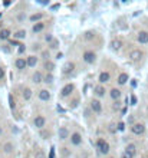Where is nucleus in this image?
I'll return each mask as SVG.
<instances>
[{
	"mask_svg": "<svg viewBox=\"0 0 148 158\" xmlns=\"http://www.w3.org/2000/svg\"><path fill=\"white\" fill-rule=\"evenodd\" d=\"M96 149H98V152H99L101 155H108L109 151H111V145H109V142H108L106 139L99 138V139L96 141Z\"/></svg>",
	"mask_w": 148,
	"mask_h": 158,
	"instance_id": "obj_1",
	"label": "nucleus"
},
{
	"mask_svg": "<svg viewBox=\"0 0 148 158\" xmlns=\"http://www.w3.org/2000/svg\"><path fill=\"white\" fill-rule=\"evenodd\" d=\"M82 60L85 62V63H88V65H92V63H95V60H96V53L91 50V49H88V50H85L83 53H82Z\"/></svg>",
	"mask_w": 148,
	"mask_h": 158,
	"instance_id": "obj_2",
	"label": "nucleus"
},
{
	"mask_svg": "<svg viewBox=\"0 0 148 158\" xmlns=\"http://www.w3.org/2000/svg\"><path fill=\"white\" fill-rule=\"evenodd\" d=\"M69 141H70V145H73V147H80V145L83 144L82 134H79V132H72L70 136H69Z\"/></svg>",
	"mask_w": 148,
	"mask_h": 158,
	"instance_id": "obj_3",
	"label": "nucleus"
},
{
	"mask_svg": "<svg viewBox=\"0 0 148 158\" xmlns=\"http://www.w3.org/2000/svg\"><path fill=\"white\" fill-rule=\"evenodd\" d=\"M73 90H75V85H73V83H66V85L60 89L59 96H60L62 99H65V98H68V96L72 95V92H73Z\"/></svg>",
	"mask_w": 148,
	"mask_h": 158,
	"instance_id": "obj_4",
	"label": "nucleus"
},
{
	"mask_svg": "<svg viewBox=\"0 0 148 158\" xmlns=\"http://www.w3.org/2000/svg\"><path fill=\"white\" fill-rule=\"evenodd\" d=\"M89 108H91V111L93 113H96V115H99V113H102V102L99 101V99H92L91 101V105H89Z\"/></svg>",
	"mask_w": 148,
	"mask_h": 158,
	"instance_id": "obj_5",
	"label": "nucleus"
},
{
	"mask_svg": "<svg viewBox=\"0 0 148 158\" xmlns=\"http://www.w3.org/2000/svg\"><path fill=\"white\" fill-rule=\"evenodd\" d=\"M33 125L37 129H45L46 126V118L43 115H36L33 118Z\"/></svg>",
	"mask_w": 148,
	"mask_h": 158,
	"instance_id": "obj_6",
	"label": "nucleus"
},
{
	"mask_svg": "<svg viewBox=\"0 0 148 158\" xmlns=\"http://www.w3.org/2000/svg\"><path fill=\"white\" fill-rule=\"evenodd\" d=\"M93 95L96 96V99L105 98V95H106V89H105V86H103V85H96V86L93 88Z\"/></svg>",
	"mask_w": 148,
	"mask_h": 158,
	"instance_id": "obj_7",
	"label": "nucleus"
},
{
	"mask_svg": "<svg viewBox=\"0 0 148 158\" xmlns=\"http://www.w3.org/2000/svg\"><path fill=\"white\" fill-rule=\"evenodd\" d=\"M37 98H39L40 101H43V102H49L50 99H52V93H50L47 89H40L39 92H37Z\"/></svg>",
	"mask_w": 148,
	"mask_h": 158,
	"instance_id": "obj_8",
	"label": "nucleus"
},
{
	"mask_svg": "<svg viewBox=\"0 0 148 158\" xmlns=\"http://www.w3.org/2000/svg\"><path fill=\"white\" fill-rule=\"evenodd\" d=\"M57 136H59V139L60 141H65V139H68L70 134H69V129L66 126H60L59 129H57Z\"/></svg>",
	"mask_w": 148,
	"mask_h": 158,
	"instance_id": "obj_9",
	"label": "nucleus"
},
{
	"mask_svg": "<svg viewBox=\"0 0 148 158\" xmlns=\"http://www.w3.org/2000/svg\"><path fill=\"white\" fill-rule=\"evenodd\" d=\"M131 131L135 135H142L145 132V126H144V124H134L131 126Z\"/></svg>",
	"mask_w": 148,
	"mask_h": 158,
	"instance_id": "obj_10",
	"label": "nucleus"
},
{
	"mask_svg": "<svg viewBox=\"0 0 148 158\" xmlns=\"http://www.w3.org/2000/svg\"><path fill=\"white\" fill-rule=\"evenodd\" d=\"M14 66L19 70H23V69L27 68V62H26V57H17L14 60Z\"/></svg>",
	"mask_w": 148,
	"mask_h": 158,
	"instance_id": "obj_11",
	"label": "nucleus"
},
{
	"mask_svg": "<svg viewBox=\"0 0 148 158\" xmlns=\"http://www.w3.org/2000/svg\"><path fill=\"white\" fill-rule=\"evenodd\" d=\"M32 82H33L34 85L42 83V82H43V73H42L40 70H36V72H33V75H32Z\"/></svg>",
	"mask_w": 148,
	"mask_h": 158,
	"instance_id": "obj_12",
	"label": "nucleus"
},
{
	"mask_svg": "<svg viewBox=\"0 0 148 158\" xmlns=\"http://www.w3.org/2000/svg\"><path fill=\"white\" fill-rule=\"evenodd\" d=\"M73 69H75V63L69 60V62H66V63L62 66V73H63V75H69L70 72H73Z\"/></svg>",
	"mask_w": 148,
	"mask_h": 158,
	"instance_id": "obj_13",
	"label": "nucleus"
},
{
	"mask_svg": "<svg viewBox=\"0 0 148 158\" xmlns=\"http://www.w3.org/2000/svg\"><path fill=\"white\" fill-rule=\"evenodd\" d=\"M98 80H99V85H105V83H108V82L111 80V73H109V72H101Z\"/></svg>",
	"mask_w": 148,
	"mask_h": 158,
	"instance_id": "obj_14",
	"label": "nucleus"
},
{
	"mask_svg": "<svg viewBox=\"0 0 148 158\" xmlns=\"http://www.w3.org/2000/svg\"><path fill=\"white\" fill-rule=\"evenodd\" d=\"M109 96H111L112 101H119L121 96H122V92L118 89V88H112V89L109 90Z\"/></svg>",
	"mask_w": 148,
	"mask_h": 158,
	"instance_id": "obj_15",
	"label": "nucleus"
},
{
	"mask_svg": "<svg viewBox=\"0 0 148 158\" xmlns=\"http://www.w3.org/2000/svg\"><path fill=\"white\" fill-rule=\"evenodd\" d=\"M45 27H46V23H45V22H39V23H34L33 26H32V33H34V34L40 33V32H42V30H45Z\"/></svg>",
	"mask_w": 148,
	"mask_h": 158,
	"instance_id": "obj_16",
	"label": "nucleus"
},
{
	"mask_svg": "<svg viewBox=\"0 0 148 158\" xmlns=\"http://www.w3.org/2000/svg\"><path fill=\"white\" fill-rule=\"evenodd\" d=\"M141 57H142V52L138 50V49H134V50L129 53V59H131L132 62H138Z\"/></svg>",
	"mask_w": 148,
	"mask_h": 158,
	"instance_id": "obj_17",
	"label": "nucleus"
},
{
	"mask_svg": "<svg viewBox=\"0 0 148 158\" xmlns=\"http://www.w3.org/2000/svg\"><path fill=\"white\" fill-rule=\"evenodd\" d=\"M26 62H27V66H29V68H34V66L37 65V62H39V57L34 56V55H30V56L26 57Z\"/></svg>",
	"mask_w": 148,
	"mask_h": 158,
	"instance_id": "obj_18",
	"label": "nucleus"
},
{
	"mask_svg": "<svg viewBox=\"0 0 148 158\" xmlns=\"http://www.w3.org/2000/svg\"><path fill=\"white\" fill-rule=\"evenodd\" d=\"M138 42L139 43H142V45H145V43H148V32H145V30H142V32H139L137 36Z\"/></svg>",
	"mask_w": 148,
	"mask_h": 158,
	"instance_id": "obj_19",
	"label": "nucleus"
},
{
	"mask_svg": "<svg viewBox=\"0 0 148 158\" xmlns=\"http://www.w3.org/2000/svg\"><path fill=\"white\" fill-rule=\"evenodd\" d=\"M11 36V30L10 29H1L0 30V40H7V39H10Z\"/></svg>",
	"mask_w": 148,
	"mask_h": 158,
	"instance_id": "obj_20",
	"label": "nucleus"
},
{
	"mask_svg": "<svg viewBox=\"0 0 148 158\" xmlns=\"http://www.w3.org/2000/svg\"><path fill=\"white\" fill-rule=\"evenodd\" d=\"M43 17H45V14H43V13H33L29 19H30V22L34 24V23L42 22V19H43Z\"/></svg>",
	"mask_w": 148,
	"mask_h": 158,
	"instance_id": "obj_21",
	"label": "nucleus"
},
{
	"mask_svg": "<svg viewBox=\"0 0 148 158\" xmlns=\"http://www.w3.org/2000/svg\"><path fill=\"white\" fill-rule=\"evenodd\" d=\"M55 68H56V66H55V63H53L52 60H46L45 63H43V69L47 70V73H52V72L55 70Z\"/></svg>",
	"mask_w": 148,
	"mask_h": 158,
	"instance_id": "obj_22",
	"label": "nucleus"
},
{
	"mask_svg": "<svg viewBox=\"0 0 148 158\" xmlns=\"http://www.w3.org/2000/svg\"><path fill=\"white\" fill-rule=\"evenodd\" d=\"M128 79H129V76H128V73H125V72H122V73H119V76H118V85H125L126 82H128Z\"/></svg>",
	"mask_w": 148,
	"mask_h": 158,
	"instance_id": "obj_23",
	"label": "nucleus"
},
{
	"mask_svg": "<svg viewBox=\"0 0 148 158\" xmlns=\"http://www.w3.org/2000/svg\"><path fill=\"white\" fill-rule=\"evenodd\" d=\"M125 152L131 154L132 157H135V154H137V145L135 144H128L125 147Z\"/></svg>",
	"mask_w": 148,
	"mask_h": 158,
	"instance_id": "obj_24",
	"label": "nucleus"
},
{
	"mask_svg": "<svg viewBox=\"0 0 148 158\" xmlns=\"http://www.w3.org/2000/svg\"><path fill=\"white\" fill-rule=\"evenodd\" d=\"M14 151V145L11 144V142H6L4 145H3V152L4 154H11Z\"/></svg>",
	"mask_w": 148,
	"mask_h": 158,
	"instance_id": "obj_25",
	"label": "nucleus"
},
{
	"mask_svg": "<svg viewBox=\"0 0 148 158\" xmlns=\"http://www.w3.org/2000/svg\"><path fill=\"white\" fill-rule=\"evenodd\" d=\"M22 96H23V99H24V101H29V99L32 98V90L29 89V88H23Z\"/></svg>",
	"mask_w": 148,
	"mask_h": 158,
	"instance_id": "obj_26",
	"label": "nucleus"
},
{
	"mask_svg": "<svg viewBox=\"0 0 148 158\" xmlns=\"http://www.w3.org/2000/svg\"><path fill=\"white\" fill-rule=\"evenodd\" d=\"M26 30H17V32H16V33L13 34V37H14V39H16V40H20V39H24V37H26Z\"/></svg>",
	"mask_w": 148,
	"mask_h": 158,
	"instance_id": "obj_27",
	"label": "nucleus"
},
{
	"mask_svg": "<svg viewBox=\"0 0 148 158\" xmlns=\"http://www.w3.org/2000/svg\"><path fill=\"white\" fill-rule=\"evenodd\" d=\"M53 80H55V76H53V73H46L45 76H43V82L45 83H53Z\"/></svg>",
	"mask_w": 148,
	"mask_h": 158,
	"instance_id": "obj_28",
	"label": "nucleus"
},
{
	"mask_svg": "<svg viewBox=\"0 0 148 158\" xmlns=\"http://www.w3.org/2000/svg\"><path fill=\"white\" fill-rule=\"evenodd\" d=\"M111 46H112V49H114V50H119V49H121V46H122V42H121L119 39L112 40V42H111Z\"/></svg>",
	"mask_w": 148,
	"mask_h": 158,
	"instance_id": "obj_29",
	"label": "nucleus"
},
{
	"mask_svg": "<svg viewBox=\"0 0 148 158\" xmlns=\"http://www.w3.org/2000/svg\"><path fill=\"white\" fill-rule=\"evenodd\" d=\"M40 136L43 139H49L50 138V131H46V129H40Z\"/></svg>",
	"mask_w": 148,
	"mask_h": 158,
	"instance_id": "obj_30",
	"label": "nucleus"
},
{
	"mask_svg": "<svg viewBox=\"0 0 148 158\" xmlns=\"http://www.w3.org/2000/svg\"><path fill=\"white\" fill-rule=\"evenodd\" d=\"M95 37V33L93 32H86V33L83 34V39H86V40H91Z\"/></svg>",
	"mask_w": 148,
	"mask_h": 158,
	"instance_id": "obj_31",
	"label": "nucleus"
},
{
	"mask_svg": "<svg viewBox=\"0 0 148 158\" xmlns=\"http://www.w3.org/2000/svg\"><path fill=\"white\" fill-rule=\"evenodd\" d=\"M55 39H53V36H52V33H47V34H45V42H47L49 45L53 42Z\"/></svg>",
	"mask_w": 148,
	"mask_h": 158,
	"instance_id": "obj_32",
	"label": "nucleus"
},
{
	"mask_svg": "<svg viewBox=\"0 0 148 158\" xmlns=\"http://www.w3.org/2000/svg\"><path fill=\"white\" fill-rule=\"evenodd\" d=\"M78 103H79V99H73L72 102H69V108H72V109H73V108H76V106H78Z\"/></svg>",
	"mask_w": 148,
	"mask_h": 158,
	"instance_id": "obj_33",
	"label": "nucleus"
},
{
	"mask_svg": "<svg viewBox=\"0 0 148 158\" xmlns=\"http://www.w3.org/2000/svg\"><path fill=\"white\" fill-rule=\"evenodd\" d=\"M49 47H50V49H57V47H59V40H56V39H55V40L49 45Z\"/></svg>",
	"mask_w": 148,
	"mask_h": 158,
	"instance_id": "obj_34",
	"label": "nucleus"
},
{
	"mask_svg": "<svg viewBox=\"0 0 148 158\" xmlns=\"http://www.w3.org/2000/svg\"><path fill=\"white\" fill-rule=\"evenodd\" d=\"M34 158H46V157H45V152H43L42 149H39V151L36 152V155H34Z\"/></svg>",
	"mask_w": 148,
	"mask_h": 158,
	"instance_id": "obj_35",
	"label": "nucleus"
},
{
	"mask_svg": "<svg viewBox=\"0 0 148 158\" xmlns=\"http://www.w3.org/2000/svg\"><path fill=\"white\" fill-rule=\"evenodd\" d=\"M42 56H43V59H45V62L46 60H50V59H49V50H43V52H42Z\"/></svg>",
	"mask_w": 148,
	"mask_h": 158,
	"instance_id": "obj_36",
	"label": "nucleus"
},
{
	"mask_svg": "<svg viewBox=\"0 0 148 158\" xmlns=\"http://www.w3.org/2000/svg\"><path fill=\"white\" fill-rule=\"evenodd\" d=\"M121 158H134V157H132L131 154H128V152L124 151V152H122V155H121Z\"/></svg>",
	"mask_w": 148,
	"mask_h": 158,
	"instance_id": "obj_37",
	"label": "nucleus"
},
{
	"mask_svg": "<svg viewBox=\"0 0 148 158\" xmlns=\"http://www.w3.org/2000/svg\"><path fill=\"white\" fill-rule=\"evenodd\" d=\"M121 108V102L119 101H115L114 102V109H119Z\"/></svg>",
	"mask_w": 148,
	"mask_h": 158,
	"instance_id": "obj_38",
	"label": "nucleus"
},
{
	"mask_svg": "<svg viewBox=\"0 0 148 158\" xmlns=\"http://www.w3.org/2000/svg\"><path fill=\"white\" fill-rule=\"evenodd\" d=\"M4 79V69L0 66V80H3Z\"/></svg>",
	"mask_w": 148,
	"mask_h": 158,
	"instance_id": "obj_39",
	"label": "nucleus"
},
{
	"mask_svg": "<svg viewBox=\"0 0 148 158\" xmlns=\"http://www.w3.org/2000/svg\"><path fill=\"white\" fill-rule=\"evenodd\" d=\"M24 19H26V14H19V16H17V20H19V22H22V20H24Z\"/></svg>",
	"mask_w": 148,
	"mask_h": 158,
	"instance_id": "obj_40",
	"label": "nucleus"
},
{
	"mask_svg": "<svg viewBox=\"0 0 148 158\" xmlns=\"http://www.w3.org/2000/svg\"><path fill=\"white\" fill-rule=\"evenodd\" d=\"M19 46H20V47H19V53H23V52L26 50V46L24 45H19Z\"/></svg>",
	"mask_w": 148,
	"mask_h": 158,
	"instance_id": "obj_41",
	"label": "nucleus"
},
{
	"mask_svg": "<svg viewBox=\"0 0 148 158\" xmlns=\"http://www.w3.org/2000/svg\"><path fill=\"white\" fill-rule=\"evenodd\" d=\"M1 49H3V50H4V52H6V53H9V52H10V49H9V47H7V45L1 46Z\"/></svg>",
	"mask_w": 148,
	"mask_h": 158,
	"instance_id": "obj_42",
	"label": "nucleus"
},
{
	"mask_svg": "<svg viewBox=\"0 0 148 158\" xmlns=\"http://www.w3.org/2000/svg\"><path fill=\"white\" fill-rule=\"evenodd\" d=\"M118 129H121V131L124 129V124H122V122H121V124H118Z\"/></svg>",
	"mask_w": 148,
	"mask_h": 158,
	"instance_id": "obj_43",
	"label": "nucleus"
},
{
	"mask_svg": "<svg viewBox=\"0 0 148 158\" xmlns=\"http://www.w3.org/2000/svg\"><path fill=\"white\" fill-rule=\"evenodd\" d=\"M53 157H55V151L52 149V151H50V155H49V158H53Z\"/></svg>",
	"mask_w": 148,
	"mask_h": 158,
	"instance_id": "obj_44",
	"label": "nucleus"
},
{
	"mask_svg": "<svg viewBox=\"0 0 148 158\" xmlns=\"http://www.w3.org/2000/svg\"><path fill=\"white\" fill-rule=\"evenodd\" d=\"M131 101H132V105H134V103L137 102V98H135V96H132V98H131Z\"/></svg>",
	"mask_w": 148,
	"mask_h": 158,
	"instance_id": "obj_45",
	"label": "nucleus"
},
{
	"mask_svg": "<svg viewBox=\"0 0 148 158\" xmlns=\"http://www.w3.org/2000/svg\"><path fill=\"white\" fill-rule=\"evenodd\" d=\"M1 134H3V128H1V125H0V136H1Z\"/></svg>",
	"mask_w": 148,
	"mask_h": 158,
	"instance_id": "obj_46",
	"label": "nucleus"
},
{
	"mask_svg": "<svg viewBox=\"0 0 148 158\" xmlns=\"http://www.w3.org/2000/svg\"><path fill=\"white\" fill-rule=\"evenodd\" d=\"M0 113H1V109H0Z\"/></svg>",
	"mask_w": 148,
	"mask_h": 158,
	"instance_id": "obj_47",
	"label": "nucleus"
},
{
	"mask_svg": "<svg viewBox=\"0 0 148 158\" xmlns=\"http://www.w3.org/2000/svg\"><path fill=\"white\" fill-rule=\"evenodd\" d=\"M111 158H112V157H111Z\"/></svg>",
	"mask_w": 148,
	"mask_h": 158,
	"instance_id": "obj_48",
	"label": "nucleus"
}]
</instances>
